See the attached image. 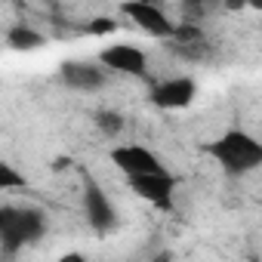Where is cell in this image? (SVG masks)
I'll use <instances>...</instances> for the list:
<instances>
[{"mask_svg":"<svg viewBox=\"0 0 262 262\" xmlns=\"http://www.w3.org/2000/svg\"><path fill=\"white\" fill-rule=\"evenodd\" d=\"M47 43V34H40L34 25H13L7 31V47L10 50H19V53H31V50H40Z\"/></svg>","mask_w":262,"mask_h":262,"instance_id":"cell-10","label":"cell"},{"mask_svg":"<svg viewBox=\"0 0 262 262\" xmlns=\"http://www.w3.org/2000/svg\"><path fill=\"white\" fill-rule=\"evenodd\" d=\"M126 185L133 188L142 201H148L158 210H173L176 201V176L167 173H151V176H136V179H126Z\"/></svg>","mask_w":262,"mask_h":262,"instance_id":"cell-7","label":"cell"},{"mask_svg":"<svg viewBox=\"0 0 262 262\" xmlns=\"http://www.w3.org/2000/svg\"><path fill=\"white\" fill-rule=\"evenodd\" d=\"M83 213H86V222L99 234H105L117 225V210H114L111 198L105 194V188L90 173H83Z\"/></svg>","mask_w":262,"mask_h":262,"instance_id":"cell-5","label":"cell"},{"mask_svg":"<svg viewBox=\"0 0 262 262\" xmlns=\"http://www.w3.org/2000/svg\"><path fill=\"white\" fill-rule=\"evenodd\" d=\"M207 151L231 176H247V173H253V170L262 167V142L253 133L237 129V126L225 129L219 139H213L207 145Z\"/></svg>","mask_w":262,"mask_h":262,"instance_id":"cell-1","label":"cell"},{"mask_svg":"<svg viewBox=\"0 0 262 262\" xmlns=\"http://www.w3.org/2000/svg\"><path fill=\"white\" fill-rule=\"evenodd\" d=\"M62 80L71 86V90H80V93H96L108 83V71L99 65V62H86V59H77V62H62L59 68Z\"/></svg>","mask_w":262,"mask_h":262,"instance_id":"cell-9","label":"cell"},{"mask_svg":"<svg viewBox=\"0 0 262 262\" xmlns=\"http://www.w3.org/2000/svg\"><path fill=\"white\" fill-rule=\"evenodd\" d=\"M120 16L139 25L145 34H151L158 40H173V34H176V22H170V16L158 4H148V0H129V4L120 7Z\"/></svg>","mask_w":262,"mask_h":262,"instance_id":"cell-3","label":"cell"},{"mask_svg":"<svg viewBox=\"0 0 262 262\" xmlns=\"http://www.w3.org/2000/svg\"><path fill=\"white\" fill-rule=\"evenodd\" d=\"M111 31H117V22L108 19V16H99L86 25V34H111Z\"/></svg>","mask_w":262,"mask_h":262,"instance_id":"cell-13","label":"cell"},{"mask_svg":"<svg viewBox=\"0 0 262 262\" xmlns=\"http://www.w3.org/2000/svg\"><path fill=\"white\" fill-rule=\"evenodd\" d=\"M198 96V83L191 77H167L151 86V102L164 111H179L188 108Z\"/></svg>","mask_w":262,"mask_h":262,"instance_id":"cell-8","label":"cell"},{"mask_svg":"<svg viewBox=\"0 0 262 262\" xmlns=\"http://www.w3.org/2000/svg\"><path fill=\"white\" fill-rule=\"evenodd\" d=\"M47 231V216L37 207H0V247H4L7 259L16 256L22 247L40 241Z\"/></svg>","mask_w":262,"mask_h":262,"instance_id":"cell-2","label":"cell"},{"mask_svg":"<svg viewBox=\"0 0 262 262\" xmlns=\"http://www.w3.org/2000/svg\"><path fill=\"white\" fill-rule=\"evenodd\" d=\"M56 262H90V259H86L83 253H62Z\"/></svg>","mask_w":262,"mask_h":262,"instance_id":"cell-14","label":"cell"},{"mask_svg":"<svg viewBox=\"0 0 262 262\" xmlns=\"http://www.w3.org/2000/svg\"><path fill=\"white\" fill-rule=\"evenodd\" d=\"M111 164L126 176V179H136V176H151V173H167V164L145 145H120L111 148Z\"/></svg>","mask_w":262,"mask_h":262,"instance_id":"cell-4","label":"cell"},{"mask_svg":"<svg viewBox=\"0 0 262 262\" xmlns=\"http://www.w3.org/2000/svg\"><path fill=\"white\" fill-rule=\"evenodd\" d=\"M96 126L102 129V133L114 136V133H120V129H123V117L117 111H99L96 114Z\"/></svg>","mask_w":262,"mask_h":262,"instance_id":"cell-12","label":"cell"},{"mask_svg":"<svg viewBox=\"0 0 262 262\" xmlns=\"http://www.w3.org/2000/svg\"><path fill=\"white\" fill-rule=\"evenodd\" d=\"M151 262H173V253H170V250H164V253H158Z\"/></svg>","mask_w":262,"mask_h":262,"instance_id":"cell-15","label":"cell"},{"mask_svg":"<svg viewBox=\"0 0 262 262\" xmlns=\"http://www.w3.org/2000/svg\"><path fill=\"white\" fill-rule=\"evenodd\" d=\"M16 188H25V173H19L13 164H0V191H16Z\"/></svg>","mask_w":262,"mask_h":262,"instance_id":"cell-11","label":"cell"},{"mask_svg":"<svg viewBox=\"0 0 262 262\" xmlns=\"http://www.w3.org/2000/svg\"><path fill=\"white\" fill-rule=\"evenodd\" d=\"M96 62L105 71L126 74V77H145V68H148V59H145V53L136 43H111V47H105L99 53Z\"/></svg>","mask_w":262,"mask_h":262,"instance_id":"cell-6","label":"cell"}]
</instances>
